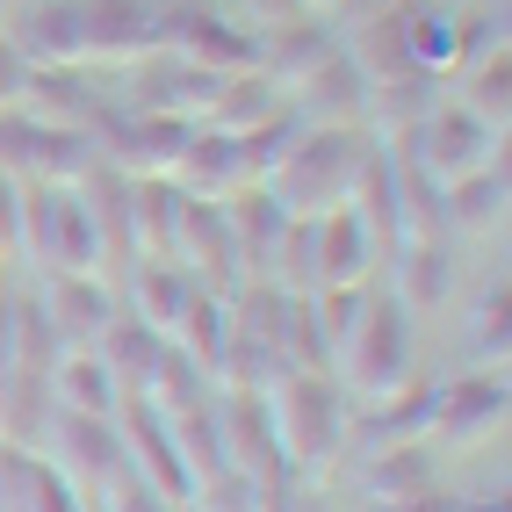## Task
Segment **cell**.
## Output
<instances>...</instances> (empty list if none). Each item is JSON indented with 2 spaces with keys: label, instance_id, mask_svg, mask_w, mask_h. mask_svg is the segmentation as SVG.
<instances>
[{
  "label": "cell",
  "instance_id": "1",
  "mask_svg": "<svg viewBox=\"0 0 512 512\" xmlns=\"http://www.w3.org/2000/svg\"><path fill=\"white\" fill-rule=\"evenodd\" d=\"M267 397V419H275V448L296 476L332 469L347 455V426H354V397L339 390L332 368H289L260 390Z\"/></svg>",
  "mask_w": 512,
  "mask_h": 512
},
{
  "label": "cell",
  "instance_id": "2",
  "mask_svg": "<svg viewBox=\"0 0 512 512\" xmlns=\"http://www.w3.org/2000/svg\"><path fill=\"white\" fill-rule=\"evenodd\" d=\"M368 159V130H339V123H303L282 145V159L267 166V195L289 217H318L332 202L354 195V174Z\"/></svg>",
  "mask_w": 512,
  "mask_h": 512
},
{
  "label": "cell",
  "instance_id": "3",
  "mask_svg": "<svg viewBox=\"0 0 512 512\" xmlns=\"http://www.w3.org/2000/svg\"><path fill=\"white\" fill-rule=\"evenodd\" d=\"M332 368H339V390L354 404H375V397L404 390L412 368H419V311H404L390 289L368 282V303H361V318H354V332H347V347H339Z\"/></svg>",
  "mask_w": 512,
  "mask_h": 512
},
{
  "label": "cell",
  "instance_id": "4",
  "mask_svg": "<svg viewBox=\"0 0 512 512\" xmlns=\"http://www.w3.org/2000/svg\"><path fill=\"white\" fill-rule=\"evenodd\" d=\"M22 253L37 260V275H109L101 231L73 181H22Z\"/></svg>",
  "mask_w": 512,
  "mask_h": 512
},
{
  "label": "cell",
  "instance_id": "5",
  "mask_svg": "<svg viewBox=\"0 0 512 512\" xmlns=\"http://www.w3.org/2000/svg\"><path fill=\"white\" fill-rule=\"evenodd\" d=\"M390 145H397L404 159H412L433 188H448V181L476 174V166L505 159V130H491L484 116H469L462 101H433V109H426L419 123L390 130Z\"/></svg>",
  "mask_w": 512,
  "mask_h": 512
},
{
  "label": "cell",
  "instance_id": "6",
  "mask_svg": "<svg viewBox=\"0 0 512 512\" xmlns=\"http://www.w3.org/2000/svg\"><path fill=\"white\" fill-rule=\"evenodd\" d=\"M116 433H123V462H130V476H138L145 491H159L174 512L195 505V476H188V462H181V448H174V419H166L152 397L123 390V404H116Z\"/></svg>",
  "mask_w": 512,
  "mask_h": 512
},
{
  "label": "cell",
  "instance_id": "7",
  "mask_svg": "<svg viewBox=\"0 0 512 512\" xmlns=\"http://www.w3.org/2000/svg\"><path fill=\"white\" fill-rule=\"evenodd\" d=\"M159 44L181 51L188 65H210V73H253V65H260V29L217 15L210 0H166Z\"/></svg>",
  "mask_w": 512,
  "mask_h": 512
},
{
  "label": "cell",
  "instance_id": "8",
  "mask_svg": "<svg viewBox=\"0 0 512 512\" xmlns=\"http://www.w3.org/2000/svg\"><path fill=\"white\" fill-rule=\"evenodd\" d=\"M512 397H505V368H476V375H455V383L433 390V419H426V440L433 448H484V440L505 426Z\"/></svg>",
  "mask_w": 512,
  "mask_h": 512
},
{
  "label": "cell",
  "instance_id": "9",
  "mask_svg": "<svg viewBox=\"0 0 512 512\" xmlns=\"http://www.w3.org/2000/svg\"><path fill=\"white\" fill-rule=\"evenodd\" d=\"M231 73H210V65H188L181 51H145V58H130V109H152V116H188L202 123L210 116V101Z\"/></svg>",
  "mask_w": 512,
  "mask_h": 512
},
{
  "label": "cell",
  "instance_id": "10",
  "mask_svg": "<svg viewBox=\"0 0 512 512\" xmlns=\"http://www.w3.org/2000/svg\"><path fill=\"white\" fill-rule=\"evenodd\" d=\"M375 267H383V246H375V231L354 202H332V210L311 217V289L375 282Z\"/></svg>",
  "mask_w": 512,
  "mask_h": 512
},
{
  "label": "cell",
  "instance_id": "11",
  "mask_svg": "<svg viewBox=\"0 0 512 512\" xmlns=\"http://www.w3.org/2000/svg\"><path fill=\"white\" fill-rule=\"evenodd\" d=\"M51 462L73 476L80 491H109L116 476L130 469L123 462V433H116V412L94 419V412H51Z\"/></svg>",
  "mask_w": 512,
  "mask_h": 512
},
{
  "label": "cell",
  "instance_id": "12",
  "mask_svg": "<svg viewBox=\"0 0 512 512\" xmlns=\"http://www.w3.org/2000/svg\"><path fill=\"white\" fill-rule=\"evenodd\" d=\"M174 260L188 267L202 289H217V296H231L238 282H246V260H238V238H231V224H224V202H202V195L181 202Z\"/></svg>",
  "mask_w": 512,
  "mask_h": 512
},
{
  "label": "cell",
  "instance_id": "13",
  "mask_svg": "<svg viewBox=\"0 0 512 512\" xmlns=\"http://www.w3.org/2000/svg\"><path fill=\"white\" fill-rule=\"evenodd\" d=\"M289 101H296L303 123H339V130H368V123H375V109H368V80H361V65L347 58V44H332V51L311 65V73L289 87Z\"/></svg>",
  "mask_w": 512,
  "mask_h": 512
},
{
  "label": "cell",
  "instance_id": "14",
  "mask_svg": "<svg viewBox=\"0 0 512 512\" xmlns=\"http://www.w3.org/2000/svg\"><path fill=\"white\" fill-rule=\"evenodd\" d=\"M8 37L29 65H94L87 58V0H15Z\"/></svg>",
  "mask_w": 512,
  "mask_h": 512
},
{
  "label": "cell",
  "instance_id": "15",
  "mask_svg": "<svg viewBox=\"0 0 512 512\" xmlns=\"http://www.w3.org/2000/svg\"><path fill=\"white\" fill-rule=\"evenodd\" d=\"M37 311H44V325L58 332V347H94L123 303H116V289L101 282V275H44Z\"/></svg>",
  "mask_w": 512,
  "mask_h": 512
},
{
  "label": "cell",
  "instance_id": "16",
  "mask_svg": "<svg viewBox=\"0 0 512 512\" xmlns=\"http://www.w3.org/2000/svg\"><path fill=\"white\" fill-rule=\"evenodd\" d=\"M224 224L238 238L246 282H267V275H275V253H282V231H289V210L267 195V181H246L238 195H224Z\"/></svg>",
  "mask_w": 512,
  "mask_h": 512
},
{
  "label": "cell",
  "instance_id": "17",
  "mask_svg": "<svg viewBox=\"0 0 512 512\" xmlns=\"http://www.w3.org/2000/svg\"><path fill=\"white\" fill-rule=\"evenodd\" d=\"M0 484H8V512H94L87 491L37 448H8L0 440Z\"/></svg>",
  "mask_w": 512,
  "mask_h": 512
},
{
  "label": "cell",
  "instance_id": "18",
  "mask_svg": "<svg viewBox=\"0 0 512 512\" xmlns=\"http://www.w3.org/2000/svg\"><path fill=\"white\" fill-rule=\"evenodd\" d=\"M159 22H166V0H87V58H145L159 51Z\"/></svg>",
  "mask_w": 512,
  "mask_h": 512
},
{
  "label": "cell",
  "instance_id": "19",
  "mask_svg": "<svg viewBox=\"0 0 512 512\" xmlns=\"http://www.w3.org/2000/svg\"><path fill=\"white\" fill-rule=\"evenodd\" d=\"M361 491H368L375 505L440 491V448H433L426 433H419V440H390V448H368V455H361Z\"/></svg>",
  "mask_w": 512,
  "mask_h": 512
},
{
  "label": "cell",
  "instance_id": "20",
  "mask_svg": "<svg viewBox=\"0 0 512 512\" xmlns=\"http://www.w3.org/2000/svg\"><path fill=\"white\" fill-rule=\"evenodd\" d=\"M174 181H181L188 195H202V202L238 195V188H246L238 138H231V130H217V123H195V138H188V152H181V166H174Z\"/></svg>",
  "mask_w": 512,
  "mask_h": 512
},
{
  "label": "cell",
  "instance_id": "21",
  "mask_svg": "<svg viewBox=\"0 0 512 512\" xmlns=\"http://www.w3.org/2000/svg\"><path fill=\"white\" fill-rule=\"evenodd\" d=\"M455 289V267H448V246L440 238H404L390 253V296L404 311H440Z\"/></svg>",
  "mask_w": 512,
  "mask_h": 512
},
{
  "label": "cell",
  "instance_id": "22",
  "mask_svg": "<svg viewBox=\"0 0 512 512\" xmlns=\"http://www.w3.org/2000/svg\"><path fill=\"white\" fill-rule=\"evenodd\" d=\"M426 419H433V383H419V375H412L404 390H390V397H375L368 412H354L347 448L361 440V455H368V448H390V440H419Z\"/></svg>",
  "mask_w": 512,
  "mask_h": 512
},
{
  "label": "cell",
  "instance_id": "23",
  "mask_svg": "<svg viewBox=\"0 0 512 512\" xmlns=\"http://www.w3.org/2000/svg\"><path fill=\"white\" fill-rule=\"evenodd\" d=\"M51 404H58V412H94V419H109L116 404H123V383L109 375V361H101L94 347H65L58 368H51Z\"/></svg>",
  "mask_w": 512,
  "mask_h": 512
},
{
  "label": "cell",
  "instance_id": "24",
  "mask_svg": "<svg viewBox=\"0 0 512 512\" xmlns=\"http://www.w3.org/2000/svg\"><path fill=\"white\" fill-rule=\"evenodd\" d=\"M188 296H195V275L181 260H138V267H130V318H145L152 332L174 339Z\"/></svg>",
  "mask_w": 512,
  "mask_h": 512
},
{
  "label": "cell",
  "instance_id": "25",
  "mask_svg": "<svg viewBox=\"0 0 512 512\" xmlns=\"http://www.w3.org/2000/svg\"><path fill=\"white\" fill-rule=\"evenodd\" d=\"M174 347L217 383V375H224V347H231V296H217V289L195 282L188 311H181V325H174Z\"/></svg>",
  "mask_w": 512,
  "mask_h": 512
},
{
  "label": "cell",
  "instance_id": "26",
  "mask_svg": "<svg viewBox=\"0 0 512 512\" xmlns=\"http://www.w3.org/2000/svg\"><path fill=\"white\" fill-rule=\"evenodd\" d=\"M282 109H289V87L267 80L260 65H253V73H231V80L217 87V101H210V116H202V123H217V130H231V138H238V130H260L267 116H282Z\"/></svg>",
  "mask_w": 512,
  "mask_h": 512
},
{
  "label": "cell",
  "instance_id": "27",
  "mask_svg": "<svg viewBox=\"0 0 512 512\" xmlns=\"http://www.w3.org/2000/svg\"><path fill=\"white\" fill-rule=\"evenodd\" d=\"M94 354L109 361V375L123 390H145V375L159 368V354H166V332H152L145 318H130V311H116L109 318V332L94 339Z\"/></svg>",
  "mask_w": 512,
  "mask_h": 512
},
{
  "label": "cell",
  "instance_id": "28",
  "mask_svg": "<svg viewBox=\"0 0 512 512\" xmlns=\"http://www.w3.org/2000/svg\"><path fill=\"white\" fill-rule=\"evenodd\" d=\"M440 224H462V231H498L505 224V159L476 166V174L440 188Z\"/></svg>",
  "mask_w": 512,
  "mask_h": 512
},
{
  "label": "cell",
  "instance_id": "29",
  "mask_svg": "<svg viewBox=\"0 0 512 512\" xmlns=\"http://www.w3.org/2000/svg\"><path fill=\"white\" fill-rule=\"evenodd\" d=\"M462 109H469V116H484L491 130H505V123H512V51H505V44H491L484 58L469 65Z\"/></svg>",
  "mask_w": 512,
  "mask_h": 512
},
{
  "label": "cell",
  "instance_id": "30",
  "mask_svg": "<svg viewBox=\"0 0 512 512\" xmlns=\"http://www.w3.org/2000/svg\"><path fill=\"white\" fill-rule=\"evenodd\" d=\"M210 390H217V383H210V375H202L181 347H174V339H166V354H159V368L145 375V390H138V397H152L159 412H188V404H202Z\"/></svg>",
  "mask_w": 512,
  "mask_h": 512
},
{
  "label": "cell",
  "instance_id": "31",
  "mask_svg": "<svg viewBox=\"0 0 512 512\" xmlns=\"http://www.w3.org/2000/svg\"><path fill=\"white\" fill-rule=\"evenodd\" d=\"M166 419H174V448H181L188 476H195V484H210V476L224 469V440H217V412H210V397L188 404V412H166Z\"/></svg>",
  "mask_w": 512,
  "mask_h": 512
},
{
  "label": "cell",
  "instance_id": "32",
  "mask_svg": "<svg viewBox=\"0 0 512 512\" xmlns=\"http://www.w3.org/2000/svg\"><path fill=\"white\" fill-rule=\"evenodd\" d=\"M469 339H476V361H498L505 368V347H512V282L498 275L484 296H476V325H469Z\"/></svg>",
  "mask_w": 512,
  "mask_h": 512
},
{
  "label": "cell",
  "instance_id": "33",
  "mask_svg": "<svg viewBox=\"0 0 512 512\" xmlns=\"http://www.w3.org/2000/svg\"><path fill=\"white\" fill-rule=\"evenodd\" d=\"M22 253V181L0 166V260Z\"/></svg>",
  "mask_w": 512,
  "mask_h": 512
},
{
  "label": "cell",
  "instance_id": "34",
  "mask_svg": "<svg viewBox=\"0 0 512 512\" xmlns=\"http://www.w3.org/2000/svg\"><path fill=\"white\" fill-rule=\"evenodd\" d=\"M22 87H29V58H22V44L8 37V29H0V109H15Z\"/></svg>",
  "mask_w": 512,
  "mask_h": 512
},
{
  "label": "cell",
  "instance_id": "35",
  "mask_svg": "<svg viewBox=\"0 0 512 512\" xmlns=\"http://www.w3.org/2000/svg\"><path fill=\"white\" fill-rule=\"evenodd\" d=\"M383 8H390V0H325V8H318V22H325V29H339V37H347L354 22L383 15Z\"/></svg>",
  "mask_w": 512,
  "mask_h": 512
},
{
  "label": "cell",
  "instance_id": "36",
  "mask_svg": "<svg viewBox=\"0 0 512 512\" xmlns=\"http://www.w3.org/2000/svg\"><path fill=\"white\" fill-rule=\"evenodd\" d=\"M375 512H462L455 491H419V498H390V505H375Z\"/></svg>",
  "mask_w": 512,
  "mask_h": 512
},
{
  "label": "cell",
  "instance_id": "37",
  "mask_svg": "<svg viewBox=\"0 0 512 512\" xmlns=\"http://www.w3.org/2000/svg\"><path fill=\"white\" fill-rule=\"evenodd\" d=\"M253 8H260V15H275V22H296V15H303L296 0H253Z\"/></svg>",
  "mask_w": 512,
  "mask_h": 512
},
{
  "label": "cell",
  "instance_id": "38",
  "mask_svg": "<svg viewBox=\"0 0 512 512\" xmlns=\"http://www.w3.org/2000/svg\"><path fill=\"white\" fill-rule=\"evenodd\" d=\"M289 512H332V505H318V498H296V505H289Z\"/></svg>",
  "mask_w": 512,
  "mask_h": 512
},
{
  "label": "cell",
  "instance_id": "39",
  "mask_svg": "<svg viewBox=\"0 0 512 512\" xmlns=\"http://www.w3.org/2000/svg\"><path fill=\"white\" fill-rule=\"evenodd\" d=\"M296 8H303V15H318V8H325V0H296Z\"/></svg>",
  "mask_w": 512,
  "mask_h": 512
},
{
  "label": "cell",
  "instance_id": "40",
  "mask_svg": "<svg viewBox=\"0 0 512 512\" xmlns=\"http://www.w3.org/2000/svg\"><path fill=\"white\" fill-rule=\"evenodd\" d=\"M8 15H15V0H0V22H8Z\"/></svg>",
  "mask_w": 512,
  "mask_h": 512
},
{
  "label": "cell",
  "instance_id": "41",
  "mask_svg": "<svg viewBox=\"0 0 512 512\" xmlns=\"http://www.w3.org/2000/svg\"><path fill=\"white\" fill-rule=\"evenodd\" d=\"M94 512H101V505H94Z\"/></svg>",
  "mask_w": 512,
  "mask_h": 512
}]
</instances>
